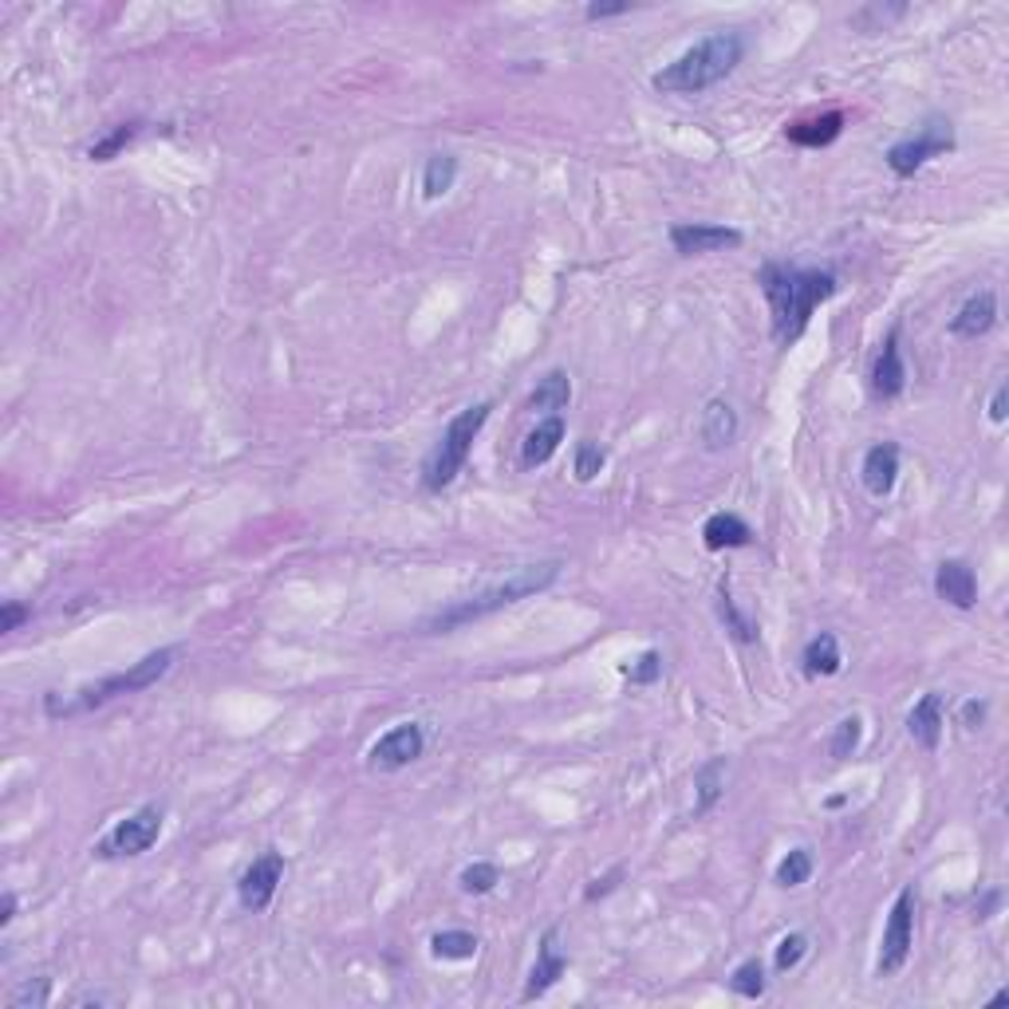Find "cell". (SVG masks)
Returning a JSON list of instances; mask_svg holds the SVG:
<instances>
[{
    "label": "cell",
    "mask_w": 1009,
    "mask_h": 1009,
    "mask_svg": "<svg viewBox=\"0 0 1009 1009\" xmlns=\"http://www.w3.org/2000/svg\"><path fill=\"white\" fill-rule=\"evenodd\" d=\"M758 288L769 300V332L776 347H793L809 332V319L820 304L840 293L832 268H801L789 260H765L758 268Z\"/></svg>",
    "instance_id": "cell-1"
},
{
    "label": "cell",
    "mask_w": 1009,
    "mask_h": 1009,
    "mask_svg": "<svg viewBox=\"0 0 1009 1009\" xmlns=\"http://www.w3.org/2000/svg\"><path fill=\"white\" fill-rule=\"evenodd\" d=\"M561 572H564V561L521 564V568H513L505 580L482 587L477 595L457 600V604H449L446 612H434L431 620L423 623V631H426V635H446V631L462 627V623L485 620V615L501 612V607H513V604H521V600H533V595L548 592V587L561 580Z\"/></svg>",
    "instance_id": "cell-2"
},
{
    "label": "cell",
    "mask_w": 1009,
    "mask_h": 1009,
    "mask_svg": "<svg viewBox=\"0 0 1009 1009\" xmlns=\"http://www.w3.org/2000/svg\"><path fill=\"white\" fill-rule=\"evenodd\" d=\"M745 56V36L742 32H710L699 43H691L679 60H671L663 71L651 76L655 91L663 96H702L710 87H718L722 79H730L738 71Z\"/></svg>",
    "instance_id": "cell-3"
},
{
    "label": "cell",
    "mask_w": 1009,
    "mask_h": 1009,
    "mask_svg": "<svg viewBox=\"0 0 1009 1009\" xmlns=\"http://www.w3.org/2000/svg\"><path fill=\"white\" fill-rule=\"evenodd\" d=\"M178 655H181V647H158V651H150V655H142L139 663H130L127 671L107 674V679H99V682H87V686L71 691L68 699H60V694L52 691L43 699V714L60 722V718L91 714V710H103L107 702H115V699L147 691V686H155V682H162L166 674H170V666L178 663Z\"/></svg>",
    "instance_id": "cell-4"
},
{
    "label": "cell",
    "mask_w": 1009,
    "mask_h": 1009,
    "mask_svg": "<svg viewBox=\"0 0 1009 1009\" xmlns=\"http://www.w3.org/2000/svg\"><path fill=\"white\" fill-rule=\"evenodd\" d=\"M489 415H493V403H474L449 418L442 438L434 442V449L423 462V489L426 493H442L454 485V477L466 469L469 454H474V442H477V434L485 431Z\"/></svg>",
    "instance_id": "cell-5"
},
{
    "label": "cell",
    "mask_w": 1009,
    "mask_h": 1009,
    "mask_svg": "<svg viewBox=\"0 0 1009 1009\" xmlns=\"http://www.w3.org/2000/svg\"><path fill=\"white\" fill-rule=\"evenodd\" d=\"M950 150H954V127H950V119H942V115H931L914 135L891 142L883 162H888V170L896 174V178H914L927 162L950 155Z\"/></svg>",
    "instance_id": "cell-6"
},
{
    "label": "cell",
    "mask_w": 1009,
    "mask_h": 1009,
    "mask_svg": "<svg viewBox=\"0 0 1009 1009\" xmlns=\"http://www.w3.org/2000/svg\"><path fill=\"white\" fill-rule=\"evenodd\" d=\"M162 824H166V809L162 804H142L135 809L130 817H122L111 832L96 844L99 860H135V855L150 852L162 837Z\"/></svg>",
    "instance_id": "cell-7"
},
{
    "label": "cell",
    "mask_w": 1009,
    "mask_h": 1009,
    "mask_svg": "<svg viewBox=\"0 0 1009 1009\" xmlns=\"http://www.w3.org/2000/svg\"><path fill=\"white\" fill-rule=\"evenodd\" d=\"M914 947V888H903L896 896L888 911V923H883V939H880V958H876V975L891 978L907 967Z\"/></svg>",
    "instance_id": "cell-8"
},
{
    "label": "cell",
    "mask_w": 1009,
    "mask_h": 1009,
    "mask_svg": "<svg viewBox=\"0 0 1009 1009\" xmlns=\"http://www.w3.org/2000/svg\"><path fill=\"white\" fill-rule=\"evenodd\" d=\"M426 753V730L418 722H398L383 733L379 742L367 750V769L372 773H398V769L415 765Z\"/></svg>",
    "instance_id": "cell-9"
},
{
    "label": "cell",
    "mask_w": 1009,
    "mask_h": 1009,
    "mask_svg": "<svg viewBox=\"0 0 1009 1009\" xmlns=\"http://www.w3.org/2000/svg\"><path fill=\"white\" fill-rule=\"evenodd\" d=\"M280 883H285V855L280 852L257 855V860L241 871V880H237V903L253 914L268 911L273 899H277Z\"/></svg>",
    "instance_id": "cell-10"
},
{
    "label": "cell",
    "mask_w": 1009,
    "mask_h": 1009,
    "mask_svg": "<svg viewBox=\"0 0 1009 1009\" xmlns=\"http://www.w3.org/2000/svg\"><path fill=\"white\" fill-rule=\"evenodd\" d=\"M671 249L679 257H706V253H725V249H738L745 241L742 229L733 225H710V221H682L671 225Z\"/></svg>",
    "instance_id": "cell-11"
},
{
    "label": "cell",
    "mask_w": 1009,
    "mask_h": 1009,
    "mask_svg": "<svg viewBox=\"0 0 1009 1009\" xmlns=\"http://www.w3.org/2000/svg\"><path fill=\"white\" fill-rule=\"evenodd\" d=\"M871 395L880 403H891L907 390V363H903V347H899V328H891L880 344V355L871 363Z\"/></svg>",
    "instance_id": "cell-12"
},
{
    "label": "cell",
    "mask_w": 1009,
    "mask_h": 1009,
    "mask_svg": "<svg viewBox=\"0 0 1009 1009\" xmlns=\"http://www.w3.org/2000/svg\"><path fill=\"white\" fill-rule=\"evenodd\" d=\"M556 927H548V931L541 934V947H536V962L533 970H528V982L525 990H521V1001H536L544 998V993L553 990L556 982H561L564 975H568V954H564L561 947H556Z\"/></svg>",
    "instance_id": "cell-13"
},
{
    "label": "cell",
    "mask_w": 1009,
    "mask_h": 1009,
    "mask_svg": "<svg viewBox=\"0 0 1009 1009\" xmlns=\"http://www.w3.org/2000/svg\"><path fill=\"white\" fill-rule=\"evenodd\" d=\"M942 730H947V699L939 691L923 694L907 710V733L914 745H923L927 753H934L942 745Z\"/></svg>",
    "instance_id": "cell-14"
},
{
    "label": "cell",
    "mask_w": 1009,
    "mask_h": 1009,
    "mask_svg": "<svg viewBox=\"0 0 1009 1009\" xmlns=\"http://www.w3.org/2000/svg\"><path fill=\"white\" fill-rule=\"evenodd\" d=\"M934 595H939V600H947L950 607H958V612H970V607H978V576H975V568H970L967 561H958V556L942 561L939 568H934Z\"/></svg>",
    "instance_id": "cell-15"
},
{
    "label": "cell",
    "mask_w": 1009,
    "mask_h": 1009,
    "mask_svg": "<svg viewBox=\"0 0 1009 1009\" xmlns=\"http://www.w3.org/2000/svg\"><path fill=\"white\" fill-rule=\"evenodd\" d=\"M993 324H998V296H993V288H982V293L967 296L962 308L954 311V319H950V336L982 339L986 332H993Z\"/></svg>",
    "instance_id": "cell-16"
},
{
    "label": "cell",
    "mask_w": 1009,
    "mask_h": 1009,
    "mask_svg": "<svg viewBox=\"0 0 1009 1009\" xmlns=\"http://www.w3.org/2000/svg\"><path fill=\"white\" fill-rule=\"evenodd\" d=\"M860 482L871 497H888L899 482V446L896 442H876L860 462Z\"/></svg>",
    "instance_id": "cell-17"
},
{
    "label": "cell",
    "mask_w": 1009,
    "mask_h": 1009,
    "mask_svg": "<svg viewBox=\"0 0 1009 1009\" xmlns=\"http://www.w3.org/2000/svg\"><path fill=\"white\" fill-rule=\"evenodd\" d=\"M564 438H568V426H564L561 415L541 418V423L525 434V442H521V469H536V466H544V462H553Z\"/></svg>",
    "instance_id": "cell-18"
},
{
    "label": "cell",
    "mask_w": 1009,
    "mask_h": 1009,
    "mask_svg": "<svg viewBox=\"0 0 1009 1009\" xmlns=\"http://www.w3.org/2000/svg\"><path fill=\"white\" fill-rule=\"evenodd\" d=\"M844 135V115L840 111H824V115H812V119H797L785 127V139L793 147L804 150H820V147H832V142Z\"/></svg>",
    "instance_id": "cell-19"
},
{
    "label": "cell",
    "mask_w": 1009,
    "mask_h": 1009,
    "mask_svg": "<svg viewBox=\"0 0 1009 1009\" xmlns=\"http://www.w3.org/2000/svg\"><path fill=\"white\" fill-rule=\"evenodd\" d=\"M753 541H758V536H753V528L745 525L738 513H730V510L710 513L706 525H702V544H706L710 553H725V548H750Z\"/></svg>",
    "instance_id": "cell-20"
},
{
    "label": "cell",
    "mask_w": 1009,
    "mask_h": 1009,
    "mask_svg": "<svg viewBox=\"0 0 1009 1009\" xmlns=\"http://www.w3.org/2000/svg\"><path fill=\"white\" fill-rule=\"evenodd\" d=\"M801 671L809 679H832V674L844 671V655H840V639L832 631H820L804 643L801 651Z\"/></svg>",
    "instance_id": "cell-21"
},
{
    "label": "cell",
    "mask_w": 1009,
    "mask_h": 1009,
    "mask_svg": "<svg viewBox=\"0 0 1009 1009\" xmlns=\"http://www.w3.org/2000/svg\"><path fill=\"white\" fill-rule=\"evenodd\" d=\"M738 438V410L725 398H710L702 410V442L706 449H725Z\"/></svg>",
    "instance_id": "cell-22"
},
{
    "label": "cell",
    "mask_w": 1009,
    "mask_h": 1009,
    "mask_svg": "<svg viewBox=\"0 0 1009 1009\" xmlns=\"http://www.w3.org/2000/svg\"><path fill=\"white\" fill-rule=\"evenodd\" d=\"M725 776H730V761L725 758H710L706 765L694 773V817H706V812L722 801Z\"/></svg>",
    "instance_id": "cell-23"
},
{
    "label": "cell",
    "mask_w": 1009,
    "mask_h": 1009,
    "mask_svg": "<svg viewBox=\"0 0 1009 1009\" xmlns=\"http://www.w3.org/2000/svg\"><path fill=\"white\" fill-rule=\"evenodd\" d=\"M714 607H718V620H722V627L730 631L738 643H745V647H750V643H758V635H761L758 623H753L750 615L738 607V600H733V592H730V580H722V584H718Z\"/></svg>",
    "instance_id": "cell-24"
},
{
    "label": "cell",
    "mask_w": 1009,
    "mask_h": 1009,
    "mask_svg": "<svg viewBox=\"0 0 1009 1009\" xmlns=\"http://www.w3.org/2000/svg\"><path fill=\"white\" fill-rule=\"evenodd\" d=\"M568 403H572V379H568V372H561V367H553V372L533 387V395H528V410H533V415L536 410L561 415Z\"/></svg>",
    "instance_id": "cell-25"
},
{
    "label": "cell",
    "mask_w": 1009,
    "mask_h": 1009,
    "mask_svg": "<svg viewBox=\"0 0 1009 1009\" xmlns=\"http://www.w3.org/2000/svg\"><path fill=\"white\" fill-rule=\"evenodd\" d=\"M457 181V158L454 155H431L423 166V198L426 201H438L454 190Z\"/></svg>",
    "instance_id": "cell-26"
},
{
    "label": "cell",
    "mask_w": 1009,
    "mask_h": 1009,
    "mask_svg": "<svg viewBox=\"0 0 1009 1009\" xmlns=\"http://www.w3.org/2000/svg\"><path fill=\"white\" fill-rule=\"evenodd\" d=\"M139 135H142V122L139 119L119 122L111 135H103V139H96L91 147H87V158H91V162H111V158H119L122 150L130 147V142L139 139Z\"/></svg>",
    "instance_id": "cell-27"
},
{
    "label": "cell",
    "mask_w": 1009,
    "mask_h": 1009,
    "mask_svg": "<svg viewBox=\"0 0 1009 1009\" xmlns=\"http://www.w3.org/2000/svg\"><path fill=\"white\" fill-rule=\"evenodd\" d=\"M477 934H469V931H438L431 939V954L434 958H442V962H466V958H474L477 954Z\"/></svg>",
    "instance_id": "cell-28"
},
{
    "label": "cell",
    "mask_w": 1009,
    "mask_h": 1009,
    "mask_svg": "<svg viewBox=\"0 0 1009 1009\" xmlns=\"http://www.w3.org/2000/svg\"><path fill=\"white\" fill-rule=\"evenodd\" d=\"M812 880V852L809 848H793V852L781 855V863H776L773 871V883L776 888H801V883Z\"/></svg>",
    "instance_id": "cell-29"
},
{
    "label": "cell",
    "mask_w": 1009,
    "mask_h": 1009,
    "mask_svg": "<svg viewBox=\"0 0 1009 1009\" xmlns=\"http://www.w3.org/2000/svg\"><path fill=\"white\" fill-rule=\"evenodd\" d=\"M860 742H863V718H860V714H848V718H840V722L832 725L829 753H832L837 761H848V758H855Z\"/></svg>",
    "instance_id": "cell-30"
},
{
    "label": "cell",
    "mask_w": 1009,
    "mask_h": 1009,
    "mask_svg": "<svg viewBox=\"0 0 1009 1009\" xmlns=\"http://www.w3.org/2000/svg\"><path fill=\"white\" fill-rule=\"evenodd\" d=\"M725 986H730V993H738V998L758 1001L761 993H765V967H761V958H745L742 967L725 978Z\"/></svg>",
    "instance_id": "cell-31"
},
{
    "label": "cell",
    "mask_w": 1009,
    "mask_h": 1009,
    "mask_svg": "<svg viewBox=\"0 0 1009 1009\" xmlns=\"http://www.w3.org/2000/svg\"><path fill=\"white\" fill-rule=\"evenodd\" d=\"M604 466H607V449L600 446V442H592V438H584V442H576V454H572V474H576V482H595V477L604 474Z\"/></svg>",
    "instance_id": "cell-32"
},
{
    "label": "cell",
    "mask_w": 1009,
    "mask_h": 1009,
    "mask_svg": "<svg viewBox=\"0 0 1009 1009\" xmlns=\"http://www.w3.org/2000/svg\"><path fill=\"white\" fill-rule=\"evenodd\" d=\"M620 671H623V679H627L631 686H655V682L663 679V651L647 647L643 655H635L631 663H623Z\"/></svg>",
    "instance_id": "cell-33"
},
{
    "label": "cell",
    "mask_w": 1009,
    "mask_h": 1009,
    "mask_svg": "<svg viewBox=\"0 0 1009 1009\" xmlns=\"http://www.w3.org/2000/svg\"><path fill=\"white\" fill-rule=\"evenodd\" d=\"M457 883H462L466 896H489V891L501 883V868L497 863H489V860H477V863H469V868H462Z\"/></svg>",
    "instance_id": "cell-34"
},
{
    "label": "cell",
    "mask_w": 1009,
    "mask_h": 1009,
    "mask_svg": "<svg viewBox=\"0 0 1009 1009\" xmlns=\"http://www.w3.org/2000/svg\"><path fill=\"white\" fill-rule=\"evenodd\" d=\"M804 954H809V934H804V931H789L785 939L776 942V950H773V970H776V975H789V970L801 967Z\"/></svg>",
    "instance_id": "cell-35"
},
{
    "label": "cell",
    "mask_w": 1009,
    "mask_h": 1009,
    "mask_svg": "<svg viewBox=\"0 0 1009 1009\" xmlns=\"http://www.w3.org/2000/svg\"><path fill=\"white\" fill-rule=\"evenodd\" d=\"M48 1001H52V982L48 978H28V982H20L12 990L9 1009H43Z\"/></svg>",
    "instance_id": "cell-36"
},
{
    "label": "cell",
    "mask_w": 1009,
    "mask_h": 1009,
    "mask_svg": "<svg viewBox=\"0 0 1009 1009\" xmlns=\"http://www.w3.org/2000/svg\"><path fill=\"white\" fill-rule=\"evenodd\" d=\"M623 876H627V868H623V863H615L612 871H604L600 880H592V888H584V903H595V899L612 896V891L623 883Z\"/></svg>",
    "instance_id": "cell-37"
},
{
    "label": "cell",
    "mask_w": 1009,
    "mask_h": 1009,
    "mask_svg": "<svg viewBox=\"0 0 1009 1009\" xmlns=\"http://www.w3.org/2000/svg\"><path fill=\"white\" fill-rule=\"evenodd\" d=\"M28 620H32V607L17 604V600H9V604L0 607V631H4V635H12V631H20Z\"/></svg>",
    "instance_id": "cell-38"
},
{
    "label": "cell",
    "mask_w": 1009,
    "mask_h": 1009,
    "mask_svg": "<svg viewBox=\"0 0 1009 1009\" xmlns=\"http://www.w3.org/2000/svg\"><path fill=\"white\" fill-rule=\"evenodd\" d=\"M986 714H990V702L986 699H970V702H962V710H958V722H962V730H982V722H986Z\"/></svg>",
    "instance_id": "cell-39"
},
{
    "label": "cell",
    "mask_w": 1009,
    "mask_h": 1009,
    "mask_svg": "<svg viewBox=\"0 0 1009 1009\" xmlns=\"http://www.w3.org/2000/svg\"><path fill=\"white\" fill-rule=\"evenodd\" d=\"M1006 418H1009V383H998V390L990 398V423L1001 426Z\"/></svg>",
    "instance_id": "cell-40"
},
{
    "label": "cell",
    "mask_w": 1009,
    "mask_h": 1009,
    "mask_svg": "<svg viewBox=\"0 0 1009 1009\" xmlns=\"http://www.w3.org/2000/svg\"><path fill=\"white\" fill-rule=\"evenodd\" d=\"M623 12H631V4H587L584 9V20H607V17H623Z\"/></svg>",
    "instance_id": "cell-41"
},
{
    "label": "cell",
    "mask_w": 1009,
    "mask_h": 1009,
    "mask_svg": "<svg viewBox=\"0 0 1009 1009\" xmlns=\"http://www.w3.org/2000/svg\"><path fill=\"white\" fill-rule=\"evenodd\" d=\"M17 911H20L17 891H4V896H0V927H9L12 919H17Z\"/></svg>",
    "instance_id": "cell-42"
},
{
    "label": "cell",
    "mask_w": 1009,
    "mask_h": 1009,
    "mask_svg": "<svg viewBox=\"0 0 1009 1009\" xmlns=\"http://www.w3.org/2000/svg\"><path fill=\"white\" fill-rule=\"evenodd\" d=\"M1006 1001H1009V990H998V993L990 998V1006H1006Z\"/></svg>",
    "instance_id": "cell-43"
}]
</instances>
